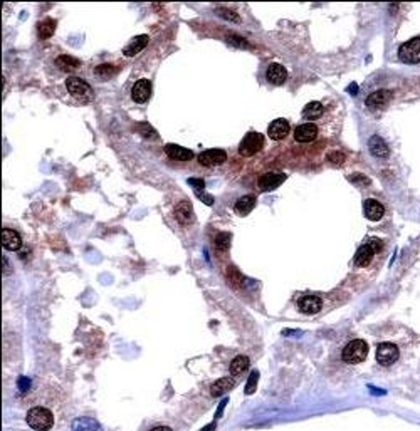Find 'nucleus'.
I'll list each match as a JSON object with an SVG mask.
<instances>
[{
    "label": "nucleus",
    "mask_w": 420,
    "mask_h": 431,
    "mask_svg": "<svg viewBox=\"0 0 420 431\" xmlns=\"http://www.w3.org/2000/svg\"><path fill=\"white\" fill-rule=\"evenodd\" d=\"M188 185H192V187H195L197 190H203V188H205V182H203V180H197V178H190V180H188ZM197 190H195V192H197Z\"/></svg>",
    "instance_id": "nucleus-37"
},
{
    "label": "nucleus",
    "mask_w": 420,
    "mask_h": 431,
    "mask_svg": "<svg viewBox=\"0 0 420 431\" xmlns=\"http://www.w3.org/2000/svg\"><path fill=\"white\" fill-rule=\"evenodd\" d=\"M54 31H56V21H52V19H44V21L37 26V34L41 39L52 37Z\"/></svg>",
    "instance_id": "nucleus-27"
},
{
    "label": "nucleus",
    "mask_w": 420,
    "mask_h": 431,
    "mask_svg": "<svg viewBox=\"0 0 420 431\" xmlns=\"http://www.w3.org/2000/svg\"><path fill=\"white\" fill-rule=\"evenodd\" d=\"M217 14L219 16H222L224 19H227V21H234V22H241V17L237 16L234 11H229V9H217Z\"/></svg>",
    "instance_id": "nucleus-32"
},
{
    "label": "nucleus",
    "mask_w": 420,
    "mask_h": 431,
    "mask_svg": "<svg viewBox=\"0 0 420 431\" xmlns=\"http://www.w3.org/2000/svg\"><path fill=\"white\" fill-rule=\"evenodd\" d=\"M231 243H232V235L227 233V232H221L216 235V247L217 250L221 252H227L231 248Z\"/></svg>",
    "instance_id": "nucleus-29"
},
{
    "label": "nucleus",
    "mask_w": 420,
    "mask_h": 431,
    "mask_svg": "<svg viewBox=\"0 0 420 431\" xmlns=\"http://www.w3.org/2000/svg\"><path fill=\"white\" fill-rule=\"evenodd\" d=\"M247 368H249V358H246V356H237V358L232 359L231 368L229 369H231L232 376H239V374H242Z\"/></svg>",
    "instance_id": "nucleus-28"
},
{
    "label": "nucleus",
    "mask_w": 420,
    "mask_h": 431,
    "mask_svg": "<svg viewBox=\"0 0 420 431\" xmlns=\"http://www.w3.org/2000/svg\"><path fill=\"white\" fill-rule=\"evenodd\" d=\"M234 386H236V381H234L232 378H229V376L227 378H221L210 386V394H212L214 398H217V396H222V394L229 393Z\"/></svg>",
    "instance_id": "nucleus-23"
},
{
    "label": "nucleus",
    "mask_w": 420,
    "mask_h": 431,
    "mask_svg": "<svg viewBox=\"0 0 420 431\" xmlns=\"http://www.w3.org/2000/svg\"><path fill=\"white\" fill-rule=\"evenodd\" d=\"M267 134H269V138L274 139V141H281V139H284L289 134V123L283 118L274 119V121L269 124Z\"/></svg>",
    "instance_id": "nucleus-11"
},
{
    "label": "nucleus",
    "mask_w": 420,
    "mask_h": 431,
    "mask_svg": "<svg viewBox=\"0 0 420 431\" xmlns=\"http://www.w3.org/2000/svg\"><path fill=\"white\" fill-rule=\"evenodd\" d=\"M363 213H365V217H367L368 220H372V222H378V220L383 218L385 208H383L382 203L377 202V200H365Z\"/></svg>",
    "instance_id": "nucleus-15"
},
{
    "label": "nucleus",
    "mask_w": 420,
    "mask_h": 431,
    "mask_svg": "<svg viewBox=\"0 0 420 431\" xmlns=\"http://www.w3.org/2000/svg\"><path fill=\"white\" fill-rule=\"evenodd\" d=\"M323 113H324V106L321 103H318V101H311V103H308L306 106H304V109H303V118H306V119H309V121H316V119H319L323 116Z\"/></svg>",
    "instance_id": "nucleus-25"
},
{
    "label": "nucleus",
    "mask_w": 420,
    "mask_h": 431,
    "mask_svg": "<svg viewBox=\"0 0 420 431\" xmlns=\"http://www.w3.org/2000/svg\"><path fill=\"white\" fill-rule=\"evenodd\" d=\"M165 153H167L168 158L175 159V161H190V159L193 158L192 149L178 146V144H167V146H165Z\"/></svg>",
    "instance_id": "nucleus-17"
},
{
    "label": "nucleus",
    "mask_w": 420,
    "mask_h": 431,
    "mask_svg": "<svg viewBox=\"0 0 420 431\" xmlns=\"http://www.w3.org/2000/svg\"><path fill=\"white\" fill-rule=\"evenodd\" d=\"M152 431H172V429L167 428V426H157V428H153Z\"/></svg>",
    "instance_id": "nucleus-41"
},
{
    "label": "nucleus",
    "mask_w": 420,
    "mask_h": 431,
    "mask_svg": "<svg viewBox=\"0 0 420 431\" xmlns=\"http://www.w3.org/2000/svg\"><path fill=\"white\" fill-rule=\"evenodd\" d=\"M150 96H152V82H150L148 79H139V81L133 84L131 98L134 103H138V104L147 103Z\"/></svg>",
    "instance_id": "nucleus-10"
},
{
    "label": "nucleus",
    "mask_w": 420,
    "mask_h": 431,
    "mask_svg": "<svg viewBox=\"0 0 420 431\" xmlns=\"http://www.w3.org/2000/svg\"><path fill=\"white\" fill-rule=\"evenodd\" d=\"M114 72H116V67L111 66V64H101V66H98L94 69V74L99 77H109V76H113Z\"/></svg>",
    "instance_id": "nucleus-30"
},
{
    "label": "nucleus",
    "mask_w": 420,
    "mask_h": 431,
    "mask_svg": "<svg viewBox=\"0 0 420 431\" xmlns=\"http://www.w3.org/2000/svg\"><path fill=\"white\" fill-rule=\"evenodd\" d=\"M175 217H177L178 222L183 225L192 223L195 217H193V208H192V205H190V202H187V200L180 202L177 207H175Z\"/></svg>",
    "instance_id": "nucleus-20"
},
{
    "label": "nucleus",
    "mask_w": 420,
    "mask_h": 431,
    "mask_svg": "<svg viewBox=\"0 0 420 431\" xmlns=\"http://www.w3.org/2000/svg\"><path fill=\"white\" fill-rule=\"evenodd\" d=\"M214 428H216V423H210L208 426H205V428L202 431H212Z\"/></svg>",
    "instance_id": "nucleus-42"
},
{
    "label": "nucleus",
    "mask_w": 420,
    "mask_h": 431,
    "mask_svg": "<svg viewBox=\"0 0 420 431\" xmlns=\"http://www.w3.org/2000/svg\"><path fill=\"white\" fill-rule=\"evenodd\" d=\"M66 88H67V93L71 94L73 98L79 99V101L88 103L93 99L91 86H89L86 81H83V79H79L76 76H71L66 79Z\"/></svg>",
    "instance_id": "nucleus-3"
},
{
    "label": "nucleus",
    "mask_w": 420,
    "mask_h": 431,
    "mask_svg": "<svg viewBox=\"0 0 420 431\" xmlns=\"http://www.w3.org/2000/svg\"><path fill=\"white\" fill-rule=\"evenodd\" d=\"M56 66L61 69V71H74L81 66V61L73 56H67V54H62L56 59Z\"/></svg>",
    "instance_id": "nucleus-26"
},
{
    "label": "nucleus",
    "mask_w": 420,
    "mask_h": 431,
    "mask_svg": "<svg viewBox=\"0 0 420 431\" xmlns=\"http://www.w3.org/2000/svg\"><path fill=\"white\" fill-rule=\"evenodd\" d=\"M349 180H352V182H353V180H355V182H360V180H362V182H368L367 178H363V175H352V178H349Z\"/></svg>",
    "instance_id": "nucleus-39"
},
{
    "label": "nucleus",
    "mask_w": 420,
    "mask_h": 431,
    "mask_svg": "<svg viewBox=\"0 0 420 431\" xmlns=\"http://www.w3.org/2000/svg\"><path fill=\"white\" fill-rule=\"evenodd\" d=\"M227 161V153L224 149H207V151L198 154V163L202 166H219V164Z\"/></svg>",
    "instance_id": "nucleus-8"
},
{
    "label": "nucleus",
    "mask_w": 420,
    "mask_h": 431,
    "mask_svg": "<svg viewBox=\"0 0 420 431\" xmlns=\"http://www.w3.org/2000/svg\"><path fill=\"white\" fill-rule=\"evenodd\" d=\"M298 307L303 314H316L321 310L323 302H321V299L316 297V295H303V297L298 300Z\"/></svg>",
    "instance_id": "nucleus-13"
},
{
    "label": "nucleus",
    "mask_w": 420,
    "mask_h": 431,
    "mask_svg": "<svg viewBox=\"0 0 420 431\" xmlns=\"http://www.w3.org/2000/svg\"><path fill=\"white\" fill-rule=\"evenodd\" d=\"M257 379H259V373H257V371H252L251 376H249L247 384H246V394H252L254 393L256 384H257Z\"/></svg>",
    "instance_id": "nucleus-31"
},
{
    "label": "nucleus",
    "mask_w": 420,
    "mask_h": 431,
    "mask_svg": "<svg viewBox=\"0 0 420 431\" xmlns=\"http://www.w3.org/2000/svg\"><path fill=\"white\" fill-rule=\"evenodd\" d=\"M19 389H21V393H27L31 389V379L26 378V376L19 378Z\"/></svg>",
    "instance_id": "nucleus-35"
},
{
    "label": "nucleus",
    "mask_w": 420,
    "mask_h": 431,
    "mask_svg": "<svg viewBox=\"0 0 420 431\" xmlns=\"http://www.w3.org/2000/svg\"><path fill=\"white\" fill-rule=\"evenodd\" d=\"M148 36L147 34H142V36H136V37H133L131 41L128 42V46L123 49V54L126 57H134V56H138L139 52L143 51L145 47H147V44H148Z\"/></svg>",
    "instance_id": "nucleus-16"
},
{
    "label": "nucleus",
    "mask_w": 420,
    "mask_h": 431,
    "mask_svg": "<svg viewBox=\"0 0 420 431\" xmlns=\"http://www.w3.org/2000/svg\"><path fill=\"white\" fill-rule=\"evenodd\" d=\"M368 356V344L365 342L363 339H355V340H349V342L344 346L343 353H341V358L344 363L348 364H358L362 361L367 359Z\"/></svg>",
    "instance_id": "nucleus-2"
},
{
    "label": "nucleus",
    "mask_w": 420,
    "mask_h": 431,
    "mask_svg": "<svg viewBox=\"0 0 420 431\" xmlns=\"http://www.w3.org/2000/svg\"><path fill=\"white\" fill-rule=\"evenodd\" d=\"M318 136V128L313 123H304L294 129V139L298 143H311Z\"/></svg>",
    "instance_id": "nucleus-12"
},
{
    "label": "nucleus",
    "mask_w": 420,
    "mask_h": 431,
    "mask_svg": "<svg viewBox=\"0 0 420 431\" xmlns=\"http://www.w3.org/2000/svg\"><path fill=\"white\" fill-rule=\"evenodd\" d=\"M286 173H264L257 180V187L261 192H272L286 182Z\"/></svg>",
    "instance_id": "nucleus-7"
},
{
    "label": "nucleus",
    "mask_w": 420,
    "mask_h": 431,
    "mask_svg": "<svg viewBox=\"0 0 420 431\" xmlns=\"http://www.w3.org/2000/svg\"><path fill=\"white\" fill-rule=\"evenodd\" d=\"M27 424L36 431H49L54 424V414L47 408L37 406L27 413Z\"/></svg>",
    "instance_id": "nucleus-1"
},
{
    "label": "nucleus",
    "mask_w": 420,
    "mask_h": 431,
    "mask_svg": "<svg viewBox=\"0 0 420 431\" xmlns=\"http://www.w3.org/2000/svg\"><path fill=\"white\" fill-rule=\"evenodd\" d=\"M377 247H378L377 240H373V242H370V243H363L362 247L357 250V255H355V265H357V267H368L373 260Z\"/></svg>",
    "instance_id": "nucleus-9"
},
{
    "label": "nucleus",
    "mask_w": 420,
    "mask_h": 431,
    "mask_svg": "<svg viewBox=\"0 0 420 431\" xmlns=\"http://www.w3.org/2000/svg\"><path fill=\"white\" fill-rule=\"evenodd\" d=\"M398 59L405 64L420 62V37H413L398 47Z\"/></svg>",
    "instance_id": "nucleus-5"
},
{
    "label": "nucleus",
    "mask_w": 420,
    "mask_h": 431,
    "mask_svg": "<svg viewBox=\"0 0 420 431\" xmlns=\"http://www.w3.org/2000/svg\"><path fill=\"white\" fill-rule=\"evenodd\" d=\"M226 404H227V399H224V401H222V404H221V409H217V413H216V418H217V419L221 418V414H222L224 408H226Z\"/></svg>",
    "instance_id": "nucleus-38"
},
{
    "label": "nucleus",
    "mask_w": 420,
    "mask_h": 431,
    "mask_svg": "<svg viewBox=\"0 0 420 431\" xmlns=\"http://www.w3.org/2000/svg\"><path fill=\"white\" fill-rule=\"evenodd\" d=\"M254 207H256V197H254V195H244V197H241L236 202V207H234V210H236L237 215L246 217V215H249L252 212Z\"/></svg>",
    "instance_id": "nucleus-24"
},
{
    "label": "nucleus",
    "mask_w": 420,
    "mask_h": 431,
    "mask_svg": "<svg viewBox=\"0 0 420 431\" xmlns=\"http://www.w3.org/2000/svg\"><path fill=\"white\" fill-rule=\"evenodd\" d=\"M326 159L329 163H334V164H341L343 161H344V154H341L339 151H333V153H329L328 156H326Z\"/></svg>",
    "instance_id": "nucleus-33"
},
{
    "label": "nucleus",
    "mask_w": 420,
    "mask_h": 431,
    "mask_svg": "<svg viewBox=\"0 0 420 431\" xmlns=\"http://www.w3.org/2000/svg\"><path fill=\"white\" fill-rule=\"evenodd\" d=\"M138 129H139V131H142V133H143V134H145V136H147V138H157V133H155L153 129L148 126L147 123H142V124H139V126H138Z\"/></svg>",
    "instance_id": "nucleus-34"
},
{
    "label": "nucleus",
    "mask_w": 420,
    "mask_h": 431,
    "mask_svg": "<svg viewBox=\"0 0 420 431\" xmlns=\"http://www.w3.org/2000/svg\"><path fill=\"white\" fill-rule=\"evenodd\" d=\"M368 148H370V153H372L375 158H387L390 154V149L387 146V143H385L378 134H373V136L370 138Z\"/></svg>",
    "instance_id": "nucleus-22"
},
{
    "label": "nucleus",
    "mask_w": 420,
    "mask_h": 431,
    "mask_svg": "<svg viewBox=\"0 0 420 431\" xmlns=\"http://www.w3.org/2000/svg\"><path fill=\"white\" fill-rule=\"evenodd\" d=\"M2 264H4V267H6V275H7V274H11V267H9L7 258H4V260H2Z\"/></svg>",
    "instance_id": "nucleus-40"
},
{
    "label": "nucleus",
    "mask_w": 420,
    "mask_h": 431,
    "mask_svg": "<svg viewBox=\"0 0 420 431\" xmlns=\"http://www.w3.org/2000/svg\"><path fill=\"white\" fill-rule=\"evenodd\" d=\"M71 428L73 431H103V426L89 416H79L73 421Z\"/></svg>",
    "instance_id": "nucleus-18"
},
{
    "label": "nucleus",
    "mask_w": 420,
    "mask_h": 431,
    "mask_svg": "<svg viewBox=\"0 0 420 431\" xmlns=\"http://www.w3.org/2000/svg\"><path fill=\"white\" fill-rule=\"evenodd\" d=\"M390 98H392V93H390L388 89H380V91H375L370 94L365 104H367V108L370 109H380V108L387 106Z\"/></svg>",
    "instance_id": "nucleus-14"
},
{
    "label": "nucleus",
    "mask_w": 420,
    "mask_h": 431,
    "mask_svg": "<svg viewBox=\"0 0 420 431\" xmlns=\"http://www.w3.org/2000/svg\"><path fill=\"white\" fill-rule=\"evenodd\" d=\"M197 197L202 200L203 203H207V205H214V197H210V195H207V193H202V190H197Z\"/></svg>",
    "instance_id": "nucleus-36"
},
{
    "label": "nucleus",
    "mask_w": 420,
    "mask_h": 431,
    "mask_svg": "<svg viewBox=\"0 0 420 431\" xmlns=\"http://www.w3.org/2000/svg\"><path fill=\"white\" fill-rule=\"evenodd\" d=\"M370 389H372V393H373V394H385V391H383V389H375V388H370Z\"/></svg>",
    "instance_id": "nucleus-43"
},
{
    "label": "nucleus",
    "mask_w": 420,
    "mask_h": 431,
    "mask_svg": "<svg viewBox=\"0 0 420 431\" xmlns=\"http://www.w3.org/2000/svg\"><path fill=\"white\" fill-rule=\"evenodd\" d=\"M400 356V351L395 344L392 342H382L378 344L377 348V361L382 366H392L393 363H397Z\"/></svg>",
    "instance_id": "nucleus-6"
},
{
    "label": "nucleus",
    "mask_w": 420,
    "mask_h": 431,
    "mask_svg": "<svg viewBox=\"0 0 420 431\" xmlns=\"http://www.w3.org/2000/svg\"><path fill=\"white\" fill-rule=\"evenodd\" d=\"M2 243H4V248L11 250V252H17V250H21V247H22L21 235H19L17 232H14V230H11V228H4Z\"/></svg>",
    "instance_id": "nucleus-19"
},
{
    "label": "nucleus",
    "mask_w": 420,
    "mask_h": 431,
    "mask_svg": "<svg viewBox=\"0 0 420 431\" xmlns=\"http://www.w3.org/2000/svg\"><path fill=\"white\" fill-rule=\"evenodd\" d=\"M264 146V136L261 133H256V131H251L247 133L246 136L242 138L241 144H239V153L242 154V156H254V154H257L259 151L262 149Z\"/></svg>",
    "instance_id": "nucleus-4"
},
{
    "label": "nucleus",
    "mask_w": 420,
    "mask_h": 431,
    "mask_svg": "<svg viewBox=\"0 0 420 431\" xmlns=\"http://www.w3.org/2000/svg\"><path fill=\"white\" fill-rule=\"evenodd\" d=\"M266 79L272 84H283L288 79L286 67L281 66V64H277V62H272L266 71Z\"/></svg>",
    "instance_id": "nucleus-21"
}]
</instances>
